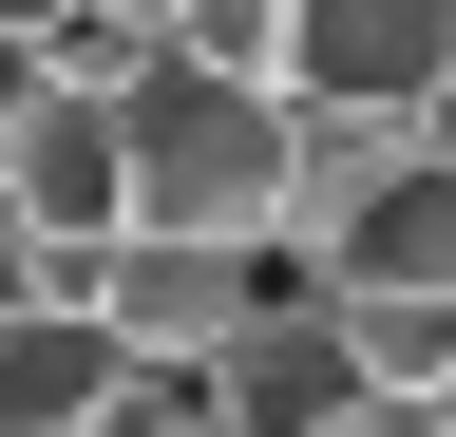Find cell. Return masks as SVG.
<instances>
[{"instance_id":"1","label":"cell","mask_w":456,"mask_h":437,"mask_svg":"<svg viewBox=\"0 0 456 437\" xmlns=\"http://www.w3.org/2000/svg\"><path fill=\"white\" fill-rule=\"evenodd\" d=\"M134 229H171V247H285L305 229V95L152 77L134 95Z\"/></svg>"},{"instance_id":"2","label":"cell","mask_w":456,"mask_h":437,"mask_svg":"<svg viewBox=\"0 0 456 437\" xmlns=\"http://www.w3.org/2000/svg\"><path fill=\"white\" fill-rule=\"evenodd\" d=\"M456 0H285V95L305 115H437Z\"/></svg>"},{"instance_id":"3","label":"cell","mask_w":456,"mask_h":437,"mask_svg":"<svg viewBox=\"0 0 456 437\" xmlns=\"http://www.w3.org/2000/svg\"><path fill=\"white\" fill-rule=\"evenodd\" d=\"M0 190H20L38 247H134V95L38 77V115L0 134Z\"/></svg>"},{"instance_id":"4","label":"cell","mask_w":456,"mask_h":437,"mask_svg":"<svg viewBox=\"0 0 456 437\" xmlns=\"http://www.w3.org/2000/svg\"><path fill=\"white\" fill-rule=\"evenodd\" d=\"M209 400H228V437H323L342 400H362V343H342V304H285V323H248V343L209 361Z\"/></svg>"},{"instance_id":"5","label":"cell","mask_w":456,"mask_h":437,"mask_svg":"<svg viewBox=\"0 0 456 437\" xmlns=\"http://www.w3.org/2000/svg\"><path fill=\"white\" fill-rule=\"evenodd\" d=\"M323 266H342V304H380V286H456V152L419 134V152H399V172L323 229Z\"/></svg>"},{"instance_id":"6","label":"cell","mask_w":456,"mask_h":437,"mask_svg":"<svg viewBox=\"0 0 456 437\" xmlns=\"http://www.w3.org/2000/svg\"><path fill=\"white\" fill-rule=\"evenodd\" d=\"M114 380H134V343H114L95 304H20L0 323V437H95Z\"/></svg>"},{"instance_id":"7","label":"cell","mask_w":456,"mask_h":437,"mask_svg":"<svg viewBox=\"0 0 456 437\" xmlns=\"http://www.w3.org/2000/svg\"><path fill=\"white\" fill-rule=\"evenodd\" d=\"M342 343H362V380H399V400H456V286H380V304H342Z\"/></svg>"},{"instance_id":"8","label":"cell","mask_w":456,"mask_h":437,"mask_svg":"<svg viewBox=\"0 0 456 437\" xmlns=\"http://www.w3.org/2000/svg\"><path fill=\"white\" fill-rule=\"evenodd\" d=\"M171 77H248V95H285V0H191V20H171Z\"/></svg>"},{"instance_id":"9","label":"cell","mask_w":456,"mask_h":437,"mask_svg":"<svg viewBox=\"0 0 456 437\" xmlns=\"http://www.w3.org/2000/svg\"><path fill=\"white\" fill-rule=\"evenodd\" d=\"M323 437H456V400H399V380H362V400H342Z\"/></svg>"},{"instance_id":"10","label":"cell","mask_w":456,"mask_h":437,"mask_svg":"<svg viewBox=\"0 0 456 437\" xmlns=\"http://www.w3.org/2000/svg\"><path fill=\"white\" fill-rule=\"evenodd\" d=\"M38 286H57V247H38V229H20V190H0V323H20V304H38Z\"/></svg>"},{"instance_id":"11","label":"cell","mask_w":456,"mask_h":437,"mask_svg":"<svg viewBox=\"0 0 456 437\" xmlns=\"http://www.w3.org/2000/svg\"><path fill=\"white\" fill-rule=\"evenodd\" d=\"M77 20H95V0H0V38H38V58H57Z\"/></svg>"},{"instance_id":"12","label":"cell","mask_w":456,"mask_h":437,"mask_svg":"<svg viewBox=\"0 0 456 437\" xmlns=\"http://www.w3.org/2000/svg\"><path fill=\"white\" fill-rule=\"evenodd\" d=\"M38 77H57V58H38V38H0V134H20V115H38Z\"/></svg>"},{"instance_id":"13","label":"cell","mask_w":456,"mask_h":437,"mask_svg":"<svg viewBox=\"0 0 456 437\" xmlns=\"http://www.w3.org/2000/svg\"><path fill=\"white\" fill-rule=\"evenodd\" d=\"M95 20H134V38H152V58H171V20H191V0H95Z\"/></svg>"},{"instance_id":"14","label":"cell","mask_w":456,"mask_h":437,"mask_svg":"<svg viewBox=\"0 0 456 437\" xmlns=\"http://www.w3.org/2000/svg\"><path fill=\"white\" fill-rule=\"evenodd\" d=\"M419 134H437V152H456V77H437V115H419Z\"/></svg>"}]
</instances>
